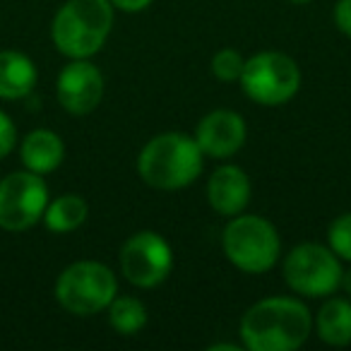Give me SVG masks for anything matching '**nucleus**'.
<instances>
[{
  "instance_id": "nucleus-22",
  "label": "nucleus",
  "mask_w": 351,
  "mask_h": 351,
  "mask_svg": "<svg viewBox=\"0 0 351 351\" xmlns=\"http://www.w3.org/2000/svg\"><path fill=\"white\" fill-rule=\"evenodd\" d=\"M111 5L123 12H142L152 5V0H111Z\"/></svg>"
},
{
  "instance_id": "nucleus-5",
  "label": "nucleus",
  "mask_w": 351,
  "mask_h": 351,
  "mask_svg": "<svg viewBox=\"0 0 351 351\" xmlns=\"http://www.w3.org/2000/svg\"><path fill=\"white\" fill-rule=\"evenodd\" d=\"M118 296L113 269L97 260H80L65 267L56 279V301L73 315H94L111 306Z\"/></svg>"
},
{
  "instance_id": "nucleus-13",
  "label": "nucleus",
  "mask_w": 351,
  "mask_h": 351,
  "mask_svg": "<svg viewBox=\"0 0 351 351\" xmlns=\"http://www.w3.org/2000/svg\"><path fill=\"white\" fill-rule=\"evenodd\" d=\"M39 70L29 56L20 51H0V99L17 101L34 92Z\"/></svg>"
},
{
  "instance_id": "nucleus-1",
  "label": "nucleus",
  "mask_w": 351,
  "mask_h": 351,
  "mask_svg": "<svg viewBox=\"0 0 351 351\" xmlns=\"http://www.w3.org/2000/svg\"><path fill=\"white\" fill-rule=\"evenodd\" d=\"M313 317L306 303L291 296L263 298L245 311L241 339L250 351H296L311 337Z\"/></svg>"
},
{
  "instance_id": "nucleus-14",
  "label": "nucleus",
  "mask_w": 351,
  "mask_h": 351,
  "mask_svg": "<svg viewBox=\"0 0 351 351\" xmlns=\"http://www.w3.org/2000/svg\"><path fill=\"white\" fill-rule=\"evenodd\" d=\"M20 156H22V164L27 166V171L46 176L63 164L65 145L60 140V135H56L53 130L39 128V130H32L22 140Z\"/></svg>"
},
{
  "instance_id": "nucleus-18",
  "label": "nucleus",
  "mask_w": 351,
  "mask_h": 351,
  "mask_svg": "<svg viewBox=\"0 0 351 351\" xmlns=\"http://www.w3.org/2000/svg\"><path fill=\"white\" fill-rule=\"evenodd\" d=\"M245 68V58L234 49H221L212 58V75L219 82H239Z\"/></svg>"
},
{
  "instance_id": "nucleus-10",
  "label": "nucleus",
  "mask_w": 351,
  "mask_h": 351,
  "mask_svg": "<svg viewBox=\"0 0 351 351\" xmlns=\"http://www.w3.org/2000/svg\"><path fill=\"white\" fill-rule=\"evenodd\" d=\"M56 94L60 106L73 116H87L101 104L104 75L89 58H73L56 80Z\"/></svg>"
},
{
  "instance_id": "nucleus-19",
  "label": "nucleus",
  "mask_w": 351,
  "mask_h": 351,
  "mask_svg": "<svg viewBox=\"0 0 351 351\" xmlns=\"http://www.w3.org/2000/svg\"><path fill=\"white\" fill-rule=\"evenodd\" d=\"M327 241H330V248L335 250V255L339 260L351 263V212L339 215L327 229Z\"/></svg>"
},
{
  "instance_id": "nucleus-2",
  "label": "nucleus",
  "mask_w": 351,
  "mask_h": 351,
  "mask_svg": "<svg viewBox=\"0 0 351 351\" xmlns=\"http://www.w3.org/2000/svg\"><path fill=\"white\" fill-rule=\"evenodd\" d=\"M202 149L186 132H161L142 147L137 171L156 191H181L202 173Z\"/></svg>"
},
{
  "instance_id": "nucleus-20",
  "label": "nucleus",
  "mask_w": 351,
  "mask_h": 351,
  "mask_svg": "<svg viewBox=\"0 0 351 351\" xmlns=\"http://www.w3.org/2000/svg\"><path fill=\"white\" fill-rule=\"evenodd\" d=\"M17 145V128L8 113L0 111V159L8 156Z\"/></svg>"
},
{
  "instance_id": "nucleus-25",
  "label": "nucleus",
  "mask_w": 351,
  "mask_h": 351,
  "mask_svg": "<svg viewBox=\"0 0 351 351\" xmlns=\"http://www.w3.org/2000/svg\"><path fill=\"white\" fill-rule=\"evenodd\" d=\"M291 3H296V5H306V3H311V0H291Z\"/></svg>"
},
{
  "instance_id": "nucleus-3",
  "label": "nucleus",
  "mask_w": 351,
  "mask_h": 351,
  "mask_svg": "<svg viewBox=\"0 0 351 351\" xmlns=\"http://www.w3.org/2000/svg\"><path fill=\"white\" fill-rule=\"evenodd\" d=\"M113 10L111 0H68L51 25L56 49L70 60L92 58L111 34Z\"/></svg>"
},
{
  "instance_id": "nucleus-4",
  "label": "nucleus",
  "mask_w": 351,
  "mask_h": 351,
  "mask_svg": "<svg viewBox=\"0 0 351 351\" xmlns=\"http://www.w3.org/2000/svg\"><path fill=\"white\" fill-rule=\"evenodd\" d=\"M221 248L234 267L248 274H263L274 267L282 241L272 224L258 215H236L221 234Z\"/></svg>"
},
{
  "instance_id": "nucleus-8",
  "label": "nucleus",
  "mask_w": 351,
  "mask_h": 351,
  "mask_svg": "<svg viewBox=\"0 0 351 351\" xmlns=\"http://www.w3.org/2000/svg\"><path fill=\"white\" fill-rule=\"evenodd\" d=\"M49 186L34 171H15L0 181V229L27 231L44 219Z\"/></svg>"
},
{
  "instance_id": "nucleus-16",
  "label": "nucleus",
  "mask_w": 351,
  "mask_h": 351,
  "mask_svg": "<svg viewBox=\"0 0 351 351\" xmlns=\"http://www.w3.org/2000/svg\"><path fill=\"white\" fill-rule=\"evenodd\" d=\"M87 215L89 207L84 202V197L68 193V195H60L53 202H49V207L44 212V224L53 234H70V231L80 229L84 224Z\"/></svg>"
},
{
  "instance_id": "nucleus-9",
  "label": "nucleus",
  "mask_w": 351,
  "mask_h": 351,
  "mask_svg": "<svg viewBox=\"0 0 351 351\" xmlns=\"http://www.w3.org/2000/svg\"><path fill=\"white\" fill-rule=\"evenodd\" d=\"M173 267V253L156 231H137L121 248V272L132 287H159Z\"/></svg>"
},
{
  "instance_id": "nucleus-21",
  "label": "nucleus",
  "mask_w": 351,
  "mask_h": 351,
  "mask_svg": "<svg viewBox=\"0 0 351 351\" xmlns=\"http://www.w3.org/2000/svg\"><path fill=\"white\" fill-rule=\"evenodd\" d=\"M335 22L341 34L351 39V0H339L335 5Z\"/></svg>"
},
{
  "instance_id": "nucleus-24",
  "label": "nucleus",
  "mask_w": 351,
  "mask_h": 351,
  "mask_svg": "<svg viewBox=\"0 0 351 351\" xmlns=\"http://www.w3.org/2000/svg\"><path fill=\"white\" fill-rule=\"evenodd\" d=\"M219 349H226V351H239V346L236 344H212L210 351H219Z\"/></svg>"
},
{
  "instance_id": "nucleus-11",
  "label": "nucleus",
  "mask_w": 351,
  "mask_h": 351,
  "mask_svg": "<svg viewBox=\"0 0 351 351\" xmlns=\"http://www.w3.org/2000/svg\"><path fill=\"white\" fill-rule=\"evenodd\" d=\"M245 135L248 130H245V121L241 113L229 111V108H217L197 123L195 142L200 145L202 154L226 159L243 147Z\"/></svg>"
},
{
  "instance_id": "nucleus-12",
  "label": "nucleus",
  "mask_w": 351,
  "mask_h": 351,
  "mask_svg": "<svg viewBox=\"0 0 351 351\" xmlns=\"http://www.w3.org/2000/svg\"><path fill=\"white\" fill-rule=\"evenodd\" d=\"M250 178L241 166L224 164L210 176L207 181V202L215 212L224 217H236L250 202Z\"/></svg>"
},
{
  "instance_id": "nucleus-7",
  "label": "nucleus",
  "mask_w": 351,
  "mask_h": 351,
  "mask_svg": "<svg viewBox=\"0 0 351 351\" xmlns=\"http://www.w3.org/2000/svg\"><path fill=\"white\" fill-rule=\"evenodd\" d=\"M341 263L335 250L320 243H301L284 260V282L308 298L330 296L341 284Z\"/></svg>"
},
{
  "instance_id": "nucleus-17",
  "label": "nucleus",
  "mask_w": 351,
  "mask_h": 351,
  "mask_svg": "<svg viewBox=\"0 0 351 351\" xmlns=\"http://www.w3.org/2000/svg\"><path fill=\"white\" fill-rule=\"evenodd\" d=\"M108 325L113 332L123 337H132L145 330L147 325V308L135 296H116L108 306Z\"/></svg>"
},
{
  "instance_id": "nucleus-23",
  "label": "nucleus",
  "mask_w": 351,
  "mask_h": 351,
  "mask_svg": "<svg viewBox=\"0 0 351 351\" xmlns=\"http://www.w3.org/2000/svg\"><path fill=\"white\" fill-rule=\"evenodd\" d=\"M339 287L344 289V291L349 293V298H351V269H349V272L341 274V284H339Z\"/></svg>"
},
{
  "instance_id": "nucleus-6",
  "label": "nucleus",
  "mask_w": 351,
  "mask_h": 351,
  "mask_svg": "<svg viewBox=\"0 0 351 351\" xmlns=\"http://www.w3.org/2000/svg\"><path fill=\"white\" fill-rule=\"evenodd\" d=\"M239 82L245 97L260 106H282L296 97L301 87V70L296 60L282 51H260L245 60Z\"/></svg>"
},
{
  "instance_id": "nucleus-15",
  "label": "nucleus",
  "mask_w": 351,
  "mask_h": 351,
  "mask_svg": "<svg viewBox=\"0 0 351 351\" xmlns=\"http://www.w3.org/2000/svg\"><path fill=\"white\" fill-rule=\"evenodd\" d=\"M315 330L325 344L346 346L351 344V301L349 298H330L322 303L315 317Z\"/></svg>"
}]
</instances>
